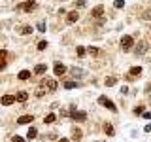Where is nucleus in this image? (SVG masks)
I'll return each instance as SVG.
<instances>
[{
	"instance_id": "423d86ee",
	"label": "nucleus",
	"mask_w": 151,
	"mask_h": 142,
	"mask_svg": "<svg viewBox=\"0 0 151 142\" xmlns=\"http://www.w3.org/2000/svg\"><path fill=\"white\" fill-rule=\"evenodd\" d=\"M19 9H25V12H34V9H36V2H27V4H19Z\"/></svg>"
},
{
	"instance_id": "aec40b11",
	"label": "nucleus",
	"mask_w": 151,
	"mask_h": 142,
	"mask_svg": "<svg viewBox=\"0 0 151 142\" xmlns=\"http://www.w3.org/2000/svg\"><path fill=\"white\" fill-rule=\"evenodd\" d=\"M72 74L76 76V78H81V76H83L85 72H83V70H81V68H76V66H74V68H72Z\"/></svg>"
},
{
	"instance_id": "ddd939ff",
	"label": "nucleus",
	"mask_w": 151,
	"mask_h": 142,
	"mask_svg": "<svg viewBox=\"0 0 151 142\" xmlns=\"http://www.w3.org/2000/svg\"><path fill=\"white\" fill-rule=\"evenodd\" d=\"M36 135H38V129H36V127H30V129H28V133H27V138L32 140V138H36Z\"/></svg>"
},
{
	"instance_id": "1a4fd4ad",
	"label": "nucleus",
	"mask_w": 151,
	"mask_h": 142,
	"mask_svg": "<svg viewBox=\"0 0 151 142\" xmlns=\"http://www.w3.org/2000/svg\"><path fill=\"white\" fill-rule=\"evenodd\" d=\"M53 70H55V76H63V74L66 72V66H64V64H60V63H57Z\"/></svg>"
},
{
	"instance_id": "f257e3e1",
	"label": "nucleus",
	"mask_w": 151,
	"mask_h": 142,
	"mask_svg": "<svg viewBox=\"0 0 151 142\" xmlns=\"http://www.w3.org/2000/svg\"><path fill=\"white\" fill-rule=\"evenodd\" d=\"M98 104H102V106H106V108H108L110 112H117V106H115V104H113V102H111V101H110L108 97H104V95H102V97H98Z\"/></svg>"
},
{
	"instance_id": "9b49d317",
	"label": "nucleus",
	"mask_w": 151,
	"mask_h": 142,
	"mask_svg": "<svg viewBox=\"0 0 151 142\" xmlns=\"http://www.w3.org/2000/svg\"><path fill=\"white\" fill-rule=\"evenodd\" d=\"M30 121H34V117H32V116H21L17 120L19 125H27V123H30Z\"/></svg>"
},
{
	"instance_id": "58836bf2",
	"label": "nucleus",
	"mask_w": 151,
	"mask_h": 142,
	"mask_svg": "<svg viewBox=\"0 0 151 142\" xmlns=\"http://www.w3.org/2000/svg\"><path fill=\"white\" fill-rule=\"evenodd\" d=\"M59 142H68V138H60V140H59Z\"/></svg>"
},
{
	"instance_id": "39448f33",
	"label": "nucleus",
	"mask_w": 151,
	"mask_h": 142,
	"mask_svg": "<svg viewBox=\"0 0 151 142\" xmlns=\"http://www.w3.org/2000/svg\"><path fill=\"white\" fill-rule=\"evenodd\" d=\"M42 85L47 87L49 91H57V82L55 80H42Z\"/></svg>"
},
{
	"instance_id": "ea45409f",
	"label": "nucleus",
	"mask_w": 151,
	"mask_h": 142,
	"mask_svg": "<svg viewBox=\"0 0 151 142\" xmlns=\"http://www.w3.org/2000/svg\"><path fill=\"white\" fill-rule=\"evenodd\" d=\"M27 2H34V0H27Z\"/></svg>"
},
{
	"instance_id": "2f4dec72",
	"label": "nucleus",
	"mask_w": 151,
	"mask_h": 142,
	"mask_svg": "<svg viewBox=\"0 0 151 142\" xmlns=\"http://www.w3.org/2000/svg\"><path fill=\"white\" fill-rule=\"evenodd\" d=\"M12 140H13V142H25V138H21V136H17V135H15V136H13V138H12Z\"/></svg>"
},
{
	"instance_id": "c85d7f7f",
	"label": "nucleus",
	"mask_w": 151,
	"mask_h": 142,
	"mask_svg": "<svg viewBox=\"0 0 151 142\" xmlns=\"http://www.w3.org/2000/svg\"><path fill=\"white\" fill-rule=\"evenodd\" d=\"M115 8H125V0H115Z\"/></svg>"
},
{
	"instance_id": "5701e85b",
	"label": "nucleus",
	"mask_w": 151,
	"mask_h": 142,
	"mask_svg": "<svg viewBox=\"0 0 151 142\" xmlns=\"http://www.w3.org/2000/svg\"><path fill=\"white\" fill-rule=\"evenodd\" d=\"M47 47V42L45 40H42V42H38V51H44Z\"/></svg>"
},
{
	"instance_id": "a211bd4d",
	"label": "nucleus",
	"mask_w": 151,
	"mask_h": 142,
	"mask_svg": "<svg viewBox=\"0 0 151 142\" xmlns=\"http://www.w3.org/2000/svg\"><path fill=\"white\" fill-rule=\"evenodd\" d=\"M117 83V78L115 76H110V78H106V85L108 87H111V85H115Z\"/></svg>"
},
{
	"instance_id": "20e7f679",
	"label": "nucleus",
	"mask_w": 151,
	"mask_h": 142,
	"mask_svg": "<svg viewBox=\"0 0 151 142\" xmlns=\"http://www.w3.org/2000/svg\"><path fill=\"white\" fill-rule=\"evenodd\" d=\"M147 42H144V40H142V42H138V46H136V55H144L145 53V51H147Z\"/></svg>"
},
{
	"instance_id": "2eb2a0df",
	"label": "nucleus",
	"mask_w": 151,
	"mask_h": 142,
	"mask_svg": "<svg viewBox=\"0 0 151 142\" xmlns=\"http://www.w3.org/2000/svg\"><path fill=\"white\" fill-rule=\"evenodd\" d=\"M104 131H106L108 136H113V133H115V131H113V125H111V123H106V125H104Z\"/></svg>"
},
{
	"instance_id": "b1692460",
	"label": "nucleus",
	"mask_w": 151,
	"mask_h": 142,
	"mask_svg": "<svg viewBox=\"0 0 151 142\" xmlns=\"http://www.w3.org/2000/svg\"><path fill=\"white\" fill-rule=\"evenodd\" d=\"M32 32V27H23L21 28V34H30Z\"/></svg>"
},
{
	"instance_id": "4468645a",
	"label": "nucleus",
	"mask_w": 151,
	"mask_h": 142,
	"mask_svg": "<svg viewBox=\"0 0 151 142\" xmlns=\"http://www.w3.org/2000/svg\"><path fill=\"white\" fill-rule=\"evenodd\" d=\"M45 72H47V66L45 64H36L34 74H45Z\"/></svg>"
},
{
	"instance_id": "f8f14e48",
	"label": "nucleus",
	"mask_w": 151,
	"mask_h": 142,
	"mask_svg": "<svg viewBox=\"0 0 151 142\" xmlns=\"http://www.w3.org/2000/svg\"><path fill=\"white\" fill-rule=\"evenodd\" d=\"M28 99V93L27 91H19L17 95H15V101H19V102H25Z\"/></svg>"
},
{
	"instance_id": "412c9836",
	"label": "nucleus",
	"mask_w": 151,
	"mask_h": 142,
	"mask_svg": "<svg viewBox=\"0 0 151 142\" xmlns=\"http://www.w3.org/2000/svg\"><path fill=\"white\" fill-rule=\"evenodd\" d=\"M81 135H83L81 129H74V136H72V138L74 140H81Z\"/></svg>"
},
{
	"instance_id": "0eeeda50",
	"label": "nucleus",
	"mask_w": 151,
	"mask_h": 142,
	"mask_svg": "<svg viewBox=\"0 0 151 142\" xmlns=\"http://www.w3.org/2000/svg\"><path fill=\"white\" fill-rule=\"evenodd\" d=\"M15 102V97H13V95H4L2 97V104L4 106H9V104H13Z\"/></svg>"
},
{
	"instance_id": "a878e982",
	"label": "nucleus",
	"mask_w": 151,
	"mask_h": 142,
	"mask_svg": "<svg viewBox=\"0 0 151 142\" xmlns=\"http://www.w3.org/2000/svg\"><path fill=\"white\" fill-rule=\"evenodd\" d=\"M38 30H40V32H45V23H44V21L38 23Z\"/></svg>"
},
{
	"instance_id": "7ed1b4c3",
	"label": "nucleus",
	"mask_w": 151,
	"mask_h": 142,
	"mask_svg": "<svg viewBox=\"0 0 151 142\" xmlns=\"http://www.w3.org/2000/svg\"><path fill=\"white\" fill-rule=\"evenodd\" d=\"M68 114L74 117L76 121H85V120H87V114H85V112H79V110H76V106H74V108H72V110H70Z\"/></svg>"
},
{
	"instance_id": "4c0bfd02",
	"label": "nucleus",
	"mask_w": 151,
	"mask_h": 142,
	"mask_svg": "<svg viewBox=\"0 0 151 142\" xmlns=\"http://www.w3.org/2000/svg\"><path fill=\"white\" fill-rule=\"evenodd\" d=\"M145 91H147V93H151V83L147 85V87H145Z\"/></svg>"
},
{
	"instance_id": "dca6fc26",
	"label": "nucleus",
	"mask_w": 151,
	"mask_h": 142,
	"mask_svg": "<svg viewBox=\"0 0 151 142\" xmlns=\"http://www.w3.org/2000/svg\"><path fill=\"white\" fill-rule=\"evenodd\" d=\"M129 74H130V76H134V78H138V74H142V68H140V66H132Z\"/></svg>"
},
{
	"instance_id": "f03ea898",
	"label": "nucleus",
	"mask_w": 151,
	"mask_h": 142,
	"mask_svg": "<svg viewBox=\"0 0 151 142\" xmlns=\"http://www.w3.org/2000/svg\"><path fill=\"white\" fill-rule=\"evenodd\" d=\"M132 46H134L132 36H123V38H121V49H123V51H130Z\"/></svg>"
},
{
	"instance_id": "c9c22d12",
	"label": "nucleus",
	"mask_w": 151,
	"mask_h": 142,
	"mask_svg": "<svg viewBox=\"0 0 151 142\" xmlns=\"http://www.w3.org/2000/svg\"><path fill=\"white\" fill-rule=\"evenodd\" d=\"M144 131H145V133H149V131H151V123H147V125L144 127Z\"/></svg>"
},
{
	"instance_id": "4be33fe9",
	"label": "nucleus",
	"mask_w": 151,
	"mask_h": 142,
	"mask_svg": "<svg viewBox=\"0 0 151 142\" xmlns=\"http://www.w3.org/2000/svg\"><path fill=\"white\" fill-rule=\"evenodd\" d=\"M55 120H57V116H55V114H47V116H45V120H44V121H45V123H53Z\"/></svg>"
},
{
	"instance_id": "393cba45",
	"label": "nucleus",
	"mask_w": 151,
	"mask_h": 142,
	"mask_svg": "<svg viewBox=\"0 0 151 142\" xmlns=\"http://www.w3.org/2000/svg\"><path fill=\"white\" fill-rule=\"evenodd\" d=\"M6 57H8V51L6 49H0V61H6Z\"/></svg>"
},
{
	"instance_id": "7c9ffc66",
	"label": "nucleus",
	"mask_w": 151,
	"mask_h": 142,
	"mask_svg": "<svg viewBox=\"0 0 151 142\" xmlns=\"http://www.w3.org/2000/svg\"><path fill=\"white\" fill-rule=\"evenodd\" d=\"M78 55H79V57H83V55H85V47H81V46L78 47Z\"/></svg>"
},
{
	"instance_id": "6e6552de",
	"label": "nucleus",
	"mask_w": 151,
	"mask_h": 142,
	"mask_svg": "<svg viewBox=\"0 0 151 142\" xmlns=\"http://www.w3.org/2000/svg\"><path fill=\"white\" fill-rule=\"evenodd\" d=\"M78 19H79V13H78V12L74 9V12H70V13H68V17H66V21H68L70 25H72V23H76Z\"/></svg>"
},
{
	"instance_id": "e433bc0d",
	"label": "nucleus",
	"mask_w": 151,
	"mask_h": 142,
	"mask_svg": "<svg viewBox=\"0 0 151 142\" xmlns=\"http://www.w3.org/2000/svg\"><path fill=\"white\" fill-rule=\"evenodd\" d=\"M6 68V61H0V70H4Z\"/></svg>"
},
{
	"instance_id": "9d476101",
	"label": "nucleus",
	"mask_w": 151,
	"mask_h": 142,
	"mask_svg": "<svg viewBox=\"0 0 151 142\" xmlns=\"http://www.w3.org/2000/svg\"><path fill=\"white\" fill-rule=\"evenodd\" d=\"M102 13H104V6H96V8L91 9V15L93 17H102Z\"/></svg>"
},
{
	"instance_id": "f704fd0d",
	"label": "nucleus",
	"mask_w": 151,
	"mask_h": 142,
	"mask_svg": "<svg viewBox=\"0 0 151 142\" xmlns=\"http://www.w3.org/2000/svg\"><path fill=\"white\" fill-rule=\"evenodd\" d=\"M144 117L145 120H151V112H144Z\"/></svg>"
},
{
	"instance_id": "cd10ccee",
	"label": "nucleus",
	"mask_w": 151,
	"mask_h": 142,
	"mask_svg": "<svg viewBox=\"0 0 151 142\" xmlns=\"http://www.w3.org/2000/svg\"><path fill=\"white\" fill-rule=\"evenodd\" d=\"M144 19H147V21H151V9H145V12H144Z\"/></svg>"
},
{
	"instance_id": "bb28decb",
	"label": "nucleus",
	"mask_w": 151,
	"mask_h": 142,
	"mask_svg": "<svg viewBox=\"0 0 151 142\" xmlns=\"http://www.w3.org/2000/svg\"><path fill=\"white\" fill-rule=\"evenodd\" d=\"M134 114H136V116H140V114H144V106H136V108H134Z\"/></svg>"
},
{
	"instance_id": "f3484780",
	"label": "nucleus",
	"mask_w": 151,
	"mask_h": 142,
	"mask_svg": "<svg viewBox=\"0 0 151 142\" xmlns=\"http://www.w3.org/2000/svg\"><path fill=\"white\" fill-rule=\"evenodd\" d=\"M76 87H79L78 82H64V89H76Z\"/></svg>"
},
{
	"instance_id": "c756f323",
	"label": "nucleus",
	"mask_w": 151,
	"mask_h": 142,
	"mask_svg": "<svg viewBox=\"0 0 151 142\" xmlns=\"http://www.w3.org/2000/svg\"><path fill=\"white\" fill-rule=\"evenodd\" d=\"M89 53H91V55H98V53H100V51H98L96 47H89Z\"/></svg>"
},
{
	"instance_id": "6ab92c4d",
	"label": "nucleus",
	"mask_w": 151,
	"mask_h": 142,
	"mask_svg": "<svg viewBox=\"0 0 151 142\" xmlns=\"http://www.w3.org/2000/svg\"><path fill=\"white\" fill-rule=\"evenodd\" d=\"M30 78V72H28V70H21V72H19V80H28Z\"/></svg>"
},
{
	"instance_id": "72a5a7b5",
	"label": "nucleus",
	"mask_w": 151,
	"mask_h": 142,
	"mask_svg": "<svg viewBox=\"0 0 151 142\" xmlns=\"http://www.w3.org/2000/svg\"><path fill=\"white\" fill-rule=\"evenodd\" d=\"M42 95H44V89L40 87V89H38V91H36V97H42Z\"/></svg>"
},
{
	"instance_id": "473e14b6",
	"label": "nucleus",
	"mask_w": 151,
	"mask_h": 142,
	"mask_svg": "<svg viewBox=\"0 0 151 142\" xmlns=\"http://www.w3.org/2000/svg\"><path fill=\"white\" fill-rule=\"evenodd\" d=\"M76 6H78V8H83L85 2H83V0H78V4H76Z\"/></svg>"
}]
</instances>
